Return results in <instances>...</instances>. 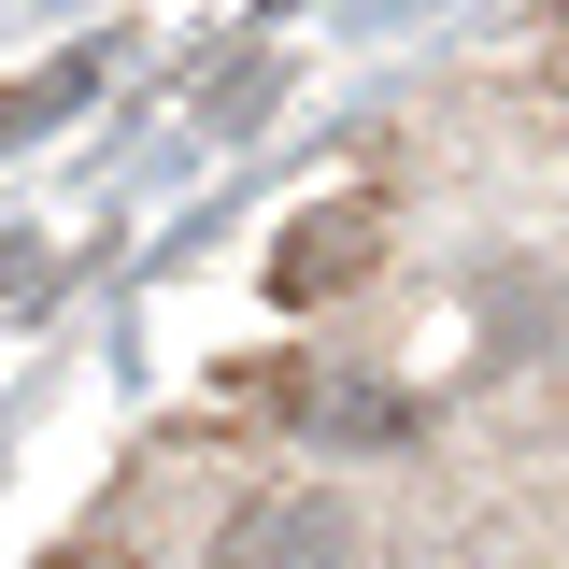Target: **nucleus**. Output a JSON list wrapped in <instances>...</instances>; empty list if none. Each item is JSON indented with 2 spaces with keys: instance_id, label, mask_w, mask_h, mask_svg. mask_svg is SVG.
I'll return each instance as SVG.
<instances>
[{
  "instance_id": "1",
  "label": "nucleus",
  "mask_w": 569,
  "mask_h": 569,
  "mask_svg": "<svg viewBox=\"0 0 569 569\" xmlns=\"http://www.w3.org/2000/svg\"><path fill=\"white\" fill-rule=\"evenodd\" d=\"M213 569H342V512H313V498H271V512H242Z\"/></svg>"
},
{
  "instance_id": "2",
  "label": "nucleus",
  "mask_w": 569,
  "mask_h": 569,
  "mask_svg": "<svg viewBox=\"0 0 569 569\" xmlns=\"http://www.w3.org/2000/svg\"><path fill=\"white\" fill-rule=\"evenodd\" d=\"M356 257H370V213H313V228L284 242V271H271V284H284V299H328Z\"/></svg>"
}]
</instances>
